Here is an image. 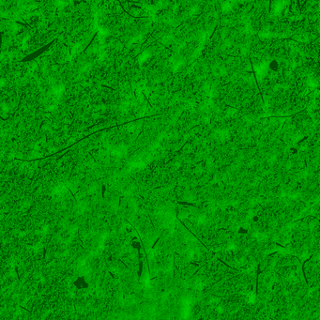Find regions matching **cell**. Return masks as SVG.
<instances>
[{
    "instance_id": "6da1fadb",
    "label": "cell",
    "mask_w": 320,
    "mask_h": 320,
    "mask_svg": "<svg viewBox=\"0 0 320 320\" xmlns=\"http://www.w3.org/2000/svg\"><path fill=\"white\" fill-rule=\"evenodd\" d=\"M73 285L75 286V288H77L79 290H83V289L88 288L89 283L87 282V280L85 276H77L73 281Z\"/></svg>"
}]
</instances>
